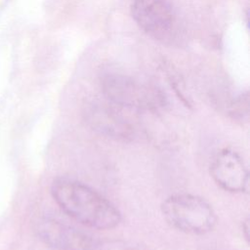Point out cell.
I'll use <instances>...</instances> for the list:
<instances>
[{"instance_id": "7a4b0ae2", "label": "cell", "mask_w": 250, "mask_h": 250, "mask_svg": "<svg viewBox=\"0 0 250 250\" xmlns=\"http://www.w3.org/2000/svg\"><path fill=\"white\" fill-rule=\"evenodd\" d=\"M161 211L171 227L188 234H204L214 228L217 221L211 205L189 193L169 196L163 201Z\"/></svg>"}, {"instance_id": "6da1fadb", "label": "cell", "mask_w": 250, "mask_h": 250, "mask_svg": "<svg viewBox=\"0 0 250 250\" xmlns=\"http://www.w3.org/2000/svg\"><path fill=\"white\" fill-rule=\"evenodd\" d=\"M51 193L69 217L89 228L110 229L121 221L119 210L89 186L68 178L56 179Z\"/></svg>"}, {"instance_id": "5b68a950", "label": "cell", "mask_w": 250, "mask_h": 250, "mask_svg": "<svg viewBox=\"0 0 250 250\" xmlns=\"http://www.w3.org/2000/svg\"><path fill=\"white\" fill-rule=\"evenodd\" d=\"M36 232L44 243L56 250H95L98 244L88 232L50 217L37 222Z\"/></svg>"}, {"instance_id": "9c48e42d", "label": "cell", "mask_w": 250, "mask_h": 250, "mask_svg": "<svg viewBox=\"0 0 250 250\" xmlns=\"http://www.w3.org/2000/svg\"><path fill=\"white\" fill-rule=\"evenodd\" d=\"M95 250H137V249L122 241H106L104 243L98 242Z\"/></svg>"}, {"instance_id": "30bf717a", "label": "cell", "mask_w": 250, "mask_h": 250, "mask_svg": "<svg viewBox=\"0 0 250 250\" xmlns=\"http://www.w3.org/2000/svg\"><path fill=\"white\" fill-rule=\"evenodd\" d=\"M248 219L244 222V224H243V226H242V229H243V231H244V236H245V238L248 240Z\"/></svg>"}, {"instance_id": "8992f818", "label": "cell", "mask_w": 250, "mask_h": 250, "mask_svg": "<svg viewBox=\"0 0 250 250\" xmlns=\"http://www.w3.org/2000/svg\"><path fill=\"white\" fill-rule=\"evenodd\" d=\"M210 174L215 183L229 192L248 190V170L238 153L225 148L217 153L211 166Z\"/></svg>"}, {"instance_id": "ba28073f", "label": "cell", "mask_w": 250, "mask_h": 250, "mask_svg": "<svg viewBox=\"0 0 250 250\" xmlns=\"http://www.w3.org/2000/svg\"><path fill=\"white\" fill-rule=\"evenodd\" d=\"M248 108H249V98L248 93L239 96L230 107V114L235 119H244V117L248 116Z\"/></svg>"}, {"instance_id": "52a82bcc", "label": "cell", "mask_w": 250, "mask_h": 250, "mask_svg": "<svg viewBox=\"0 0 250 250\" xmlns=\"http://www.w3.org/2000/svg\"><path fill=\"white\" fill-rule=\"evenodd\" d=\"M87 120L94 130L115 140L127 141L134 135L131 123L113 106L95 105L88 111Z\"/></svg>"}, {"instance_id": "3957f363", "label": "cell", "mask_w": 250, "mask_h": 250, "mask_svg": "<svg viewBox=\"0 0 250 250\" xmlns=\"http://www.w3.org/2000/svg\"><path fill=\"white\" fill-rule=\"evenodd\" d=\"M131 16L146 34L159 41L174 38L177 13L171 0H133Z\"/></svg>"}, {"instance_id": "277c9868", "label": "cell", "mask_w": 250, "mask_h": 250, "mask_svg": "<svg viewBox=\"0 0 250 250\" xmlns=\"http://www.w3.org/2000/svg\"><path fill=\"white\" fill-rule=\"evenodd\" d=\"M102 90L105 98L118 107L130 109L152 108L161 102L160 96L120 73H105L102 77Z\"/></svg>"}]
</instances>
